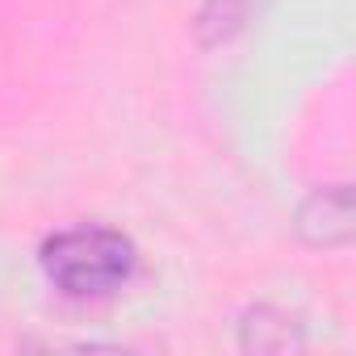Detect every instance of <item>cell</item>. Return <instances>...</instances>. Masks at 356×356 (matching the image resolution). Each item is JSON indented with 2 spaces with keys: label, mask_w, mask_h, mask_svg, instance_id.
Returning <instances> with one entry per match:
<instances>
[{
  "label": "cell",
  "mask_w": 356,
  "mask_h": 356,
  "mask_svg": "<svg viewBox=\"0 0 356 356\" xmlns=\"http://www.w3.org/2000/svg\"><path fill=\"white\" fill-rule=\"evenodd\" d=\"M293 231L310 248H339V243H348L352 239V193H348V185L314 189L298 206Z\"/></svg>",
  "instance_id": "cell-2"
},
{
  "label": "cell",
  "mask_w": 356,
  "mask_h": 356,
  "mask_svg": "<svg viewBox=\"0 0 356 356\" xmlns=\"http://www.w3.org/2000/svg\"><path fill=\"white\" fill-rule=\"evenodd\" d=\"M243 17V0H206V9H202V34L210 42L227 38Z\"/></svg>",
  "instance_id": "cell-4"
},
{
  "label": "cell",
  "mask_w": 356,
  "mask_h": 356,
  "mask_svg": "<svg viewBox=\"0 0 356 356\" xmlns=\"http://www.w3.org/2000/svg\"><path fill=\"white\" fill-rule=\"evenodd\" d=\"M302 343H306L302 323L277 306H252L239 318V348L243 352H289Z\"/></svg>",
  "instance_id": "cell-3"
},
{
  "label": "cell",
  "mask_w": 356,
  "mask_h": 356,
  "mask_svg": "<svg viewBox=\"0 0 356 356\" xmlns=\"http://www.w3.org/2000/svg\"><path fill=\"white\" fill-rule=\"evenodd\" d=\"M38 264L63 298L97 302V298H113L118 289H126L134 281L138 248L130 235H122L113 227L84 222V227L55 231L38 248Z\"/></svg>",
  "instance_id": "cell-1"
}]
</instances>
